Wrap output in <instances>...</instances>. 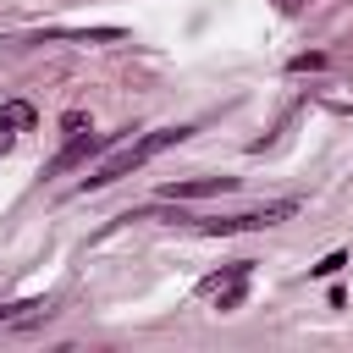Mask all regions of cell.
Returning a JSON list of instances; mask_svg holds the SVG:
<instances>
[{"instance_id": "cell-8", "label": "cell", "mask_w": 353, "mask_h": 353, "mask_svg": "<svg viewBox=\"0 0 353 353\" xmlns=\"http://www.w3.org/2000/svg\"><path fill=\"white\" fill-rule=\"evenodd\" d=\"M342 265H347V254H342V248H331V254H325L320 265H309V276H320V281H325V276H336Z\"/></svg>"}, {"instance_id": "cell-6", "label": "cell", "mask_w": 353, "mask_h": 353, "mask_svg": "<svg viewBox=\"0 0 353 353\" xmlns=\"http://www.w3.org/2000/svg\"><path fill=\"white\" fill-rule=\"evenodd\" d=\"M248 270H254V259H237V265H226V270L204 276V281H199V292H204V298H215L221 287H237V281H248Z\"/></svg>"}, {"instance_id": "cell-7", "label": "cell", "mask_w": 353, "mask_h": 353, "mask_svg": "<svg viewBox=\"0 0 353 353\" xmlns=\"http://www.w3.org/2000/svg\"><path fill=\"white\" fill-rule=\"evenodd\" d=\"M0 127H11V132L33 127V105H28V99H11V105H0Z\"/></svg>"}, {"instance_id": "cell-5", "label": "cell", "mask_w": 353, "mask_h": 353, "mask_svg": "<svg viewBox=\"0 0 353 353\" xmlns=\"http://www.w3.org/2000/svg\"><path fill=\"white\" fill-rule=\"evenodd\" d=\"M50 298H28V303H6L0 309V325H39V320H50Z\"/></svg>"}, {"instance_id": "cell-10", "label": "cell", "mask_w": 353, "mask_h": 353, "mask_svg": "<svg viewBox=\"0 0 353 353\" xmlns=\"http://www.w3.org/2000/svg\"><path fill=\"white\" fill-rule=\"evenodd\" d=\"M314 66H325L320 50H314V55H292V72H314Z\"/></svg>"}, {"instance_id": "cell-3", "label": "cell", "mask_w": 353, "mask_h": 353, "mask_svg": "<svg viewBox=\"0 0 353 353\" xmlns=\"http://www.w3.org/2000/svg\"><path fill=\"white\" fill-rule=\"evenodd\" d=\"M116 143V132H77V138H66V149L44 165V176H61V171H72V165H88L94 154H105Z\"/></svg>"}, {"instance_id": "cell-4", "label": "cell", "mask_w": 353, "mask_h": 353, "mask_svg": "<svg viewBox=\"0 0 353 353\" xmlns=\"http://www.w3.org/2000/svg\"><path fill=\"white\" fill-rule=\"evenodd\" d=\"M232 188H237V176H188V182H165L160 199L182 204V199H210V193H232Z\"/></svg>"}, {"instance_id": "cell-9", "label": "cell", "mask_w": 353, "mask_h": 353, "mask_svg": "<svg viewBox=\"0 0 353 353\" xmlns=\"http://www.w3.org/2000/svg\"><path fill=\"white\" fill-rule=\"evenodd\" d=\"M61 132H66V138L88 132V116H83V110H66V116H61Z\"/></svg>"}, {"instance_id": "cell-1", "label": "cell", "mask_w": 353, "mask_h": 353, "mask_svg": "<svg viewBox=\"0 0 353 353\" xmlns=\"http://www.w3.org/2000/svg\"><path fill=\"white\" fill-rule=\"evenodd\" d=\"M193 127H160V132H143V138H132V143H121L110 160H99L94 165V176H83V188H110V182H121V176H132L138 165H149L160 149H171V143H182Z\"/></svg>"}, {"instance_id": "cell-2", "label": "cell", "mask_w": 353, "mask_h": 353, "mask_svg": "<svg viewBox=\"0 0 353 353\" xmlns=\"http://www.w3.org/2000/svg\"><path fill=\"white\" fill-rule=\"evenodd\" d=\"M287 215H298V199H276V204H265V210H248V215L199 221V232H204V237H232V232H259V226H276V221H287Z\"/></svg>"}, {"instance_id": "cell-11", "label": "cell", "mask_w": 353, "mask_h": 353, "mask_svg": "<svg viewBox=\"0 0 353 353\" xmlns=\"http://www.w3.org/2000/svg\"><path fill=\"white\" fill-rule=\"evenodd\" d=\"M6 143H11V127H0V149H6Z\"/></svg>"}]
</instances>
